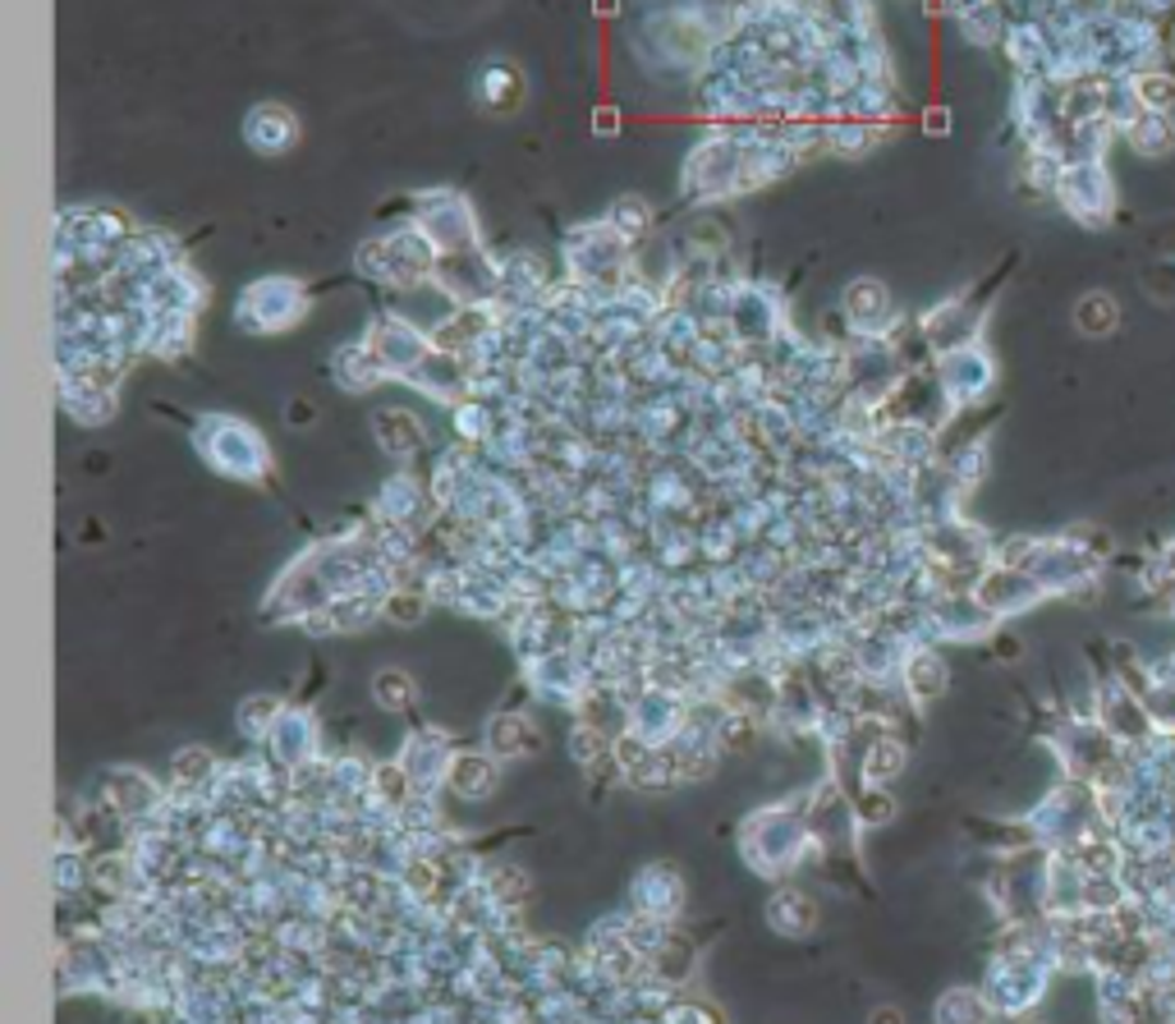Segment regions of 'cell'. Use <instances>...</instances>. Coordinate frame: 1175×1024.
Returning <instances> with one entry per match:
<instances>
[{"label":"cell","mask_w":1175,"mask_h":1024,"mask_svg":"<svg viewBox=\"0 0 1175 1024\" xmlns=\"http://www.w3.org/2000/svg\"><path fill=\"white\" fill-rule=\"evenodd\" d=\"M303 308H308V295H303V285L290 281V276H267V281H253L249 289H243V299H239V326H249V331H280V326H290L303 318Z\"/></svg>","instance_id":"7a4b0ae2"},{"label":"cell","mask_w":1175,"mask_h":1024,"mask_svg":"<svg viewBox=\"0 0 1175 1024\" xmlns=\"http://www.w3.org/2000/svg\"><path fill=\"white\" fill-rule=\"evenodd\" d=\"M592 133H597V139H611V133H620V116H615L611 106L592 110Z\"/></svg>","instance_id":"ac0fdd59"},{"label":"cell","mask_w":1175,"mask_h":1024,"mask_svg":"<svg viewBox=\"0 0 1175 1024\" xmlns=\"http://www.w3.org/2000/svg\"><path fill=\"white\" fill-rule=\"evenodd\" d=\"M418 226L423 235L436 243V253H464L478 243V221H473V207L469 198L455 193V189H441V193H423V212H418Z\"/></svg>","instance_id":"3957f363"},{"label":"cell","mask_w":1175,"mask_h":1024,"mask_svg":"<svg viewBox=\"0 0 1175 1024\" xmlns=\"http://www.w3.org/2000/svg\"><path fill=\"white\" fill-rule=\"evenodd\" d=\"M386 620H395V626H418V620L428 616V597H418V593H391L386 603H382Z\"/></svg>","instance_id":"9a60e30c"},{"label":"cell","mask_w":1175,"mask_h":1024,"mask_svg":"<svg viewBox=\"0 0 1175 1024\" xmlns=\"http://www.w3.org/2000/svg\"><path fill=\"white\" fill-rule=\"evenodd\" d=\"M372 432H376V441H382L386 451H395V455L418 451V446L428 441V428H423V422H418V414H409V409H376V414H372Z\"/></svg>","instance_id":"52a82bcc"},{"label":"cell","mask_w":1175,"mask_h":1024,"mask_svg":"<svg viewBox=\"0 0 1175 1024\" xmlns=\"http://www.w3.org/2000/svg\"><path fill=\"white\" fill-rule=\"evenodd\" d=\"M946 689V666L933 657V653H919L909 662V694L914 699H937Z\"/></svg>","instance_id":"7c38bea8"},{"label":"cell","mask_w":1175,"mask_h":1024,"mask_svg":"<svg viewBox=\"0 0 1175 1024\" xmlns=\"http://www.w3.org/2000/svg\"><path fill=\"white\" fill-rule=\"evenodd\" d=\"M492 745L501 753H533L538 749V730L524 717H496L492 722Z\"/></svg>","instance_id":"4fadbf2b"},{"label":"cell","mask_w":1175,"mask_h":1024,"mask_svg":"<svg viewBox=\"0 0 1175 1024\" xmlns=\"http://www.w3.org/2000/svg\"><path fill=\"white\" fill-rule=\"evenodd\" d=\"M923 129H927V133H946V129H950V116H946V110H927Z\"/></svg>","instance_id":"d6986e66"},{"label":"cell","mask_w":1175,"mask_h":1024,"mask_svg":"<svg viewBox=\"0 0 1175 1024\" xmlns=\"http://www.w3.org/2000/svg\"><path fill=\"white\" fill-rule=\"evenodd\" d=\"M900 767H904V749H900L896 740H882V745L868 753V767H863V772H868L873 782H886V776H896Z\"/></svg>","instance_id":"2e32d148"},{"label":"cell","mask_w":1175,"mask_h":1024,"mask_svg":"<svg viewBox=\"0 0 1175 1024\" xmlns=\"http://www.w3.org/2000/svg\"><path fill=\"white\" fill-rule=\"evenodd\" d=\"M455 790L464 795V799H473V795H487L496 786V767L487 763V759H478V753H464V759H455Z\"/></svg>","instance_id":"8fae6325"},{"label":"cell","mask_w":1175,"mask_h":1024,"mask_svg":"<svg viewBox=\"0 0 1175 1024\" xmlns=\"http://www.w3.org/2000/svg\"><path fill=\"white\" fill-rule=\"evenodd\" d=\"M868 1024H904V1015H900L896 1007H882V1011L868 1015Z\"/></svg>","instance_id":"ffe728a7"},{"label":"cell","mask_w":1175,"mask_h":1024,"mask_svg":"<svg viewBox=\"0 0 1175 1024\" xmlns=\"http://www.w3.org/2000/svg\"><path fill=\"white\" fill-rule=\"evenodd\" d=\"M382 359H376V349H368V345H349V349H340V382L345 386H353V391H363V386H372L376 377H382Z\"/></svg>","instance_id":"30bf717a"},{"label":"cell","mask_w":1175,"mask_h":1024,"mask_svg":"<svg viewBox=\"0 0 1175 1024\" xmlns=\"http://www.w3.org/2000/svg\"><path fill=\"white\" fill-rule=\"evenodd\" d=\"M295 139H299L295 110H285L276 102H262L243 116V143H249L257 157H280V152L295 147Z\"/></svg>","instance_id":"277c9868"},{"label":"cell","mask_w":1175,"mask_h":1024,"mask_svg":"<svg viewBox=\"0 0 1175 1024\" xmlns=\"http://www.w3.org/2000/svg\"><path fill=\"white\" fill-rule=\"evenodd\" d=\"M607 226H611L620 239H625V243H638L643 235L652 230V207L643 203V198L630 193V198H620V203L607 212Z\"/></svg>","instance_id":"ba28073f"},{"label":"cell","mask_w":1175,"mask_h":1024,"mask_svg":"<svg viewBox=\"0 0 1175 1024\" xmlns=\"http://www.w3.org/2000/svg\"><path fill=\"white\" fill-rule=\"evenodd\" d=\"M1116 322H1120V308L1112 295H1083L1075 308V326L1083 336H1112Z\"/></svg>","instance_id":"9c48e42d"},{"label":"cell","mask_w":1175,"mask_h":1024,"mask_svg":"<svg viewBox=\"0 0 1175 1024\" xmlns=\"http://www.w3.org/2000/svg\"><path fill=\"white\" fill-rule=\"evenodd\" d=\"M519 93H524V87H519V70H515V64H505V60H492L478 74V83H473L478 106H487L492 116H509V110L519 106Z\"/></svg>","instance_id":"8992f818"},{"label":"cell","mask_w":1175,"mask_h":1024,"mask_svg":"<svg viewBox=\"0 0 1175 1024\" xmlns=\"http://www.w3.org/2000/svg\"><path fill=\"white\" fill-rule=\"evenodd\" d=\"M891 313V289L873 276H859L846 285V318L859 326V331H877Z\"/></svg>","instance_id":"5b68a950"},{"label":"cell","mask_w":1175,"mask_h":1024,"mask_svg":"<svg viewBox=\"0 0 1175 1024\" xmlns=\"http://www.w3.org/2000/svg\"><path fill=\"white\" fill-rule=\"evenodd\" d=\"M372 694H376V703H382V707H409L418 689H413V680L400 671V666H386V671H376Z\"/></svg>","instance_id":"5bb4252c"},{"label":"cell","mask_w":1175,"mask_h":1024,"mask_svg":"<svg viewBox=\"0 0 1175 1024\" xmlns=\"http://www.w3.org/2000/svg\"><path fill=\"white\" fill-rule=\"evenodd\" d=\"M436 243L423 235V226L409 230H395V235H382V239H368L359 249V272H372L382 281H395V285H413L418 276H428L436 266Z\"/></svg>","instance_id":"6da1fadb"},{"label":"cell","mask_w":1175,"mask_h":1024,"mask_svg":"<svg viewBox=\"0 0 1175 1024\" xmlns=\"http://www.w3.org/2000/svg\"><path fill=\"white\" fill-rule=\"evenodd\" d=\"M272 712H276L272 699H249V703H243V712H239V726H243V730H257L262 722L272 717Z\"/></svg>","instance_id":"e0dca14e"}]
</instances>
